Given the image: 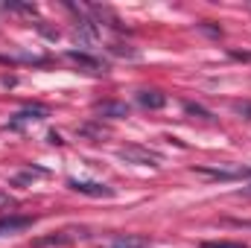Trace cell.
<instances>
[{"mask_svg":"<svg viewBox=\"0 0 251 248\" xmlns=\"http://www.w3.org/2000/svg\"><path fill=\"white\" fill-rule=\"evenodd\" d=\"M117 155L123 158L126 164H137V167H158L161 164V155L149 152L143 146H123V149H117Z\"/></svg>","mask_w":251,"mask_h":248,"instance_id":"6da1fadb","label":"cell"},{"mask_svg":"<svg viewBox=\"0 0 251 248\" xmlns=\"http://www.w3.org/2000/svg\"><path fill=\"white\" fill-rule=\"evenodd\" d=\"M67 187L76 190V193H82V196H94V198H108V196H114L111 187L100 184V181H79V178H70Z\"/></svg>","mask_w":251,"mask_h":248,"instance_id":"7a4b0ae2","label":"cell"},{"mask_svg":"<svg viewBox=\"0 0 251 248\" xmlns=\"http://www.w3.org/2000/svg\"><path fill=\"white\" fill-rule=\"evenodd\" d=\"M50 111L44 108V105H32V108H24V111H18L9 123H6V128H21L24 123H32V120H44Z\"/></svg>","mask_w":251,"mask_h":248,"instance_id":"3957f363","label":"cell"},{"mask_svg":"<svg viewBox=\"0 0 251 248\" xmlns=\"http://www.w3.org/2000/svg\"><path fill=\"white\" fill-rule=\"evenodd\" d=\"M26 228H32V216H6V219H0V237L18 234V231H26Z\"/></svg>","mask_w":251,"mask_h":248,"instance_id":"277c9868","label":"cell"},{"mask_svg":"<svg viewBox=\"0 0 251 248\" xmlns=\"http://www.w3.org/2000/svg\"><path fill=\"white\" fill-rule=\"evenodd\" d=\"M97 114L111 117V120H123V117H128V105H126V102H114V99L97 102Z\"/></svg>","mask_w":251,"mask_h":248,"instance_id":"5b68a950","label":"cell"},{"mask_svg":"<svg viewBox=\"0 0 251 248\" xmlns=\"http://www.w3.org/2000/svg\"><path fill=\"white\" fill-rule=\"evenodd\" d=\"M137 102H140L143 108H149V111H161V108L167 105V97H164L161 91H140V94H137Z\"/></svg>","mask_w":251,"mask_h":248,"instance_id":"8992f818","label":"cell"},{"mask_svg":"<svg viewBox=\"0 0 251 248\" xmlns=\"http://www.w3.org/2000/svg\"><path fill=\"white\" fill-rule=\"evenodd\" d=\"M64 56H67L73 64H82V67H88V70H97V73L105 70V64L100 62V59H94V56H88V53H82V50H67Z\"/></svg>","mask_w":251,"mask_h":248,"instance_id":"52a82bcc","label":"cell"},{"mask_svg":"<svg viewBox=\"0 0 251 248\" xmlns=\"http://www.w3.org/2000/svg\"><path fill=\"white\" fill-rule=\"evenodd\" d=\"M111 248H149L146 237H134V234H126V237H114Z\"/></svg>","mask_w":251,"mask_h":248,"instance_id":"ba28073f","label":"cell"},{"mask_svg":"<svg viewBox=\"0 0 251 248\" xmlns=\"http://www.w3.org/2000/svg\"><path fill=\"white\" fill-rule=\"evenodd\" d=\"M73 237L70 234H50V237H38L32 240V248H47V246H67Z\"/></svg>","mask_w":251,"mask_h":248,"instance_id":"9c48e42d","label":"cell"},{"mask_svg":"<svg viewBox=\"0 0 251 248\" xmlns=\"http://www.w3.org/2000/svg\"><path fill=\"white\" fill-rule=\"evenodd\" d=\"M184 111H187V114H196V117H201V120H213V111H207V108L199 105V102H184Z\"/></svg>","mask_w":251,"mask_h":248,"instance_id":"30bf717a","label":"cell"},{"mask_svg":"<svg viewBox=\"0 0 251 248\" xmlns=\"http://www.w3.org/2000/svg\"><path fill=\"white\" fill-rule=\"evenodd\" d=\"M201 248H249V246H243V243H228V240H207V243H201Z\"/></svg>","mask_w":251,"mask_h":248,"instance_id":"8fae6325","label":"cell"},{"mask_svg":"<svg viewBox=\"0 0 251 248\" xmlns=\"http://www.w3.org/2000/svg\"><path fill=\"white\" fill-rule=\"evenodd\" d=\"M114 56H126V59H137V50H131V47H123V44H111L108 47Z\"/></svg>","mask_w":251,"mask_h":248,"instance_id":"7c38bea8","label":"cell"},{"mask_svg":"<svg viewBox=\"0 0 251 248\" xmlns=\"http://www.w3.org/2000/svg\"><path fill=\"white\" fill-rule=\"evenodd\" d=\"M234 108H237L240 114H246V120H251V102H237Z\"/></svg>","mask_w":251,"mask_h":248,"instance_id":"4fadbf2b","label":"cell"},{"mask_svg":"<svg viewBox=\"0 0 251 248\" xmlns=\"http://www.w3.org/2000/svg\"><path fill=\"white\" fill-rule=\"evenodd\" d=\"M12 204H15V201H12L9 196H3V193H0V207H12Z\"/></svg>","mask_w":251,"mask_h":248,"instance_id":"5bb4252c","label":"cell"},{"mask_svg":"<svg viewBox=\"0 0 251 248\" xmlns=\"http://www.w3.org/2000/svg\"><path fill=\"white\" fill-rule=\"evenodd\" d=\"M50 143H56V146H62V134H56V131H50Z\"/></svg>","mask_w":251,"mask_h":248,"instance_id":"9a60e30c","label":"cell"},{"mask_svg":"<svg viewBox=\"0 0 251 248\" xmlns=\"http://www.w3.org/2000/svg\"><path fill=\"white\" fill-rule=\"evenodd\" d=\"M237 196H251V181H249V184H246V187H243V190H240Z\"/></svg>","mask_w":251,"mask_h":248,"instance_id":"2e32d148","label":"cell"}]
</instances>
